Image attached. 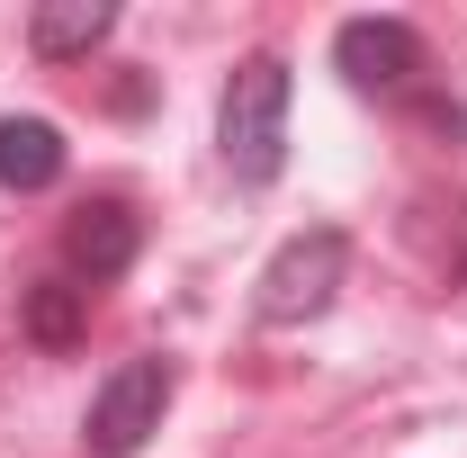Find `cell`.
<instances>
[{
  "label": "cell",
  "instance_id": "1",
  "mask_svg": "<svg viewBox=\"0 0 467 458\" xmlns=\"http://www.w3.org/2000/svg\"><path fill=\"white\" fill-rule=\"evenodd\" d=\"M216 144H225V172L234 180H279L288 162V63L279 55H243L216 99Z\"/></svg>",
  "mask_w": 467,
  "mask_h": 458
},
{
  "label": "cell",
  "instance_id": "2",
  "mask_svg": "<svg viewBox=\"0 0 467 458\" xmlns=\"http://www.w3.org/2000/svg\"><path fill=\"white\" fill-rule=\"evenodd\" d=\"M162 404H171V359H117L90 396V422H81V450L90 458H135L153 432H162Z\"/></svg>",
  "mask_w": 467,
  "mask_h": 458
},
{
  "label": "cell",
  "instance_id": "3",
  "mask_svg": "<svg viewBox=\"0 0 467 458\" xmlns=\"http://www.w3.org/2000/svg\"><path fill=\"white\" fill-rule=\"evenodd\" d=\"M342 279H350V243L333 225L279 243L270 270H261V324H315V315L342 297Z\"/></svg>",
  "mask_w": 467,
  "mask_h": 458
},
{
  "label": "cell",
  "instance_id": "4",
  "mask_svg": "<svg viewBox=\"0 0 467 458\" xmlns=\"http://www.w3.org/2000/svg\"><path fill=\"white\" fill-rule=\"evenodd\" d=\"M333 63H342L350 90H413V72H422V36H413L405 18H342Z\"/></svg>",
  "mask_w": 467,
  "mask_h": 458
},
{
  "label": "cell",
  "instance_id": "5",
  "mask_svg": "<svg viewBox=\"0 0 467 458\" xmlns=\"http://www.w3.org/2000/svg\"><path fill=\"white\" fill-rule=\"evenodd\" d=\"M63 261H72L81 287L117 279V270L135 261V207H126V198H90V207L63 225Z\"/></svg>",
  "mask_w": 467,
  "mask_h": 458
},
{
  "label": "cell",
  "instance_id": "6",
  "mask_svg": "<svg viewBox=\"0 0 467 458\" xmlns=\"http://www.w3.org/2000/svg\"><path fill=\"white\" fill-rule=\"evenodd\" d=\"M63 180V126L46 117H0V189H55Z\"/></svg>",
  "mask_w": 467,
  "mask_h": 458
},
{
  "label": "cell",
  "instance_id": "7",
  "mask_svg": "<svg viewBox=\"0 0 467 458\" xmlns=\"http://www.w3.org/2000/svg\"><path fill=\"white\" fill-rule=\"evenodd\" d=\"M109 27H117L109 0H46V9L27 18V46L46 63H72V55H90V46H109Z\"/></svg>",
  "mask_w": 467,
  "mask_h": 458
},
{
  "label": "cell",
  "instance_id": "8",
  "mask_svg": "<svg viewBox=\"0 0 467 458\" xmlns=\"http://www.w3.org/2000/svg\"><path fill=\"white\" fill-rule=\"evenodd\" d=\"M18 324H27L36 350H72L81 324H90V287H81V279H36L27 297H18Z\"/></svg>",
  "mask_w": 467,
  "mask_h": 458
}]
</instances>
